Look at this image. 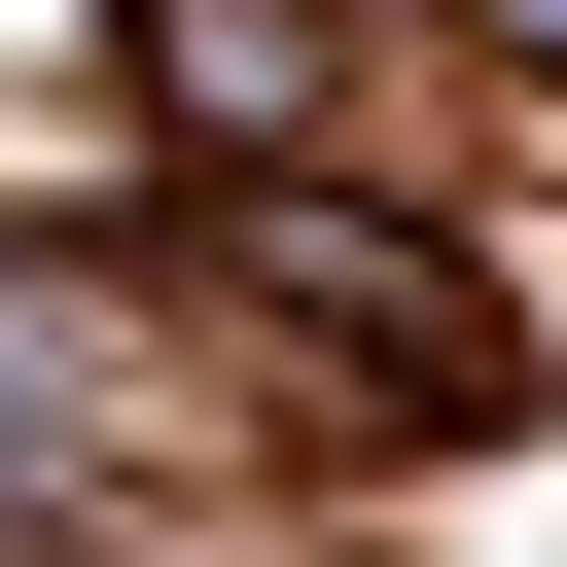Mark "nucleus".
<instances>
[{
  "label": "nucleus",
  "mask_w": 567,
  "mask_h": 567,
  "mask_svg": "<svg viewBox=\"0 0 567 567\" xmlns=\"http://www.w3.org/2000/svg\"><path fill=\"white\" fill-rule=\"evenodd\" d=\"M461 35H532V71H567V0H461Z\"/></svg>",
  "instance_id": "obj_1"
}]
</instances>
